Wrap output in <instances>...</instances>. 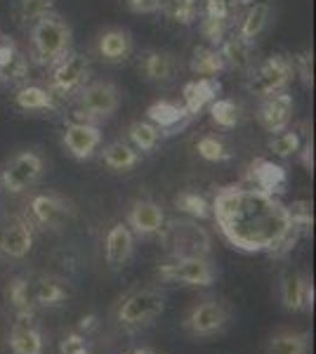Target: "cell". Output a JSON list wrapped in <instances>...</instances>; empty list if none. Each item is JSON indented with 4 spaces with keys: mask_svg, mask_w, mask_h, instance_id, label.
Listing matches in <instances>:
<instances>
[{
    "mask_svg": "<svg viewBox=\"0 0 316 354\" xmlns=\"http://www.w3.org/2000/svg\"><path fill=\"white\" fill-rule=\"evenodd\" d=\"M66 151L71 153L76 161H88L95 156V151L102 145V133L95 123H83V121H71L64 128L62 135Z\"/></svg>",
    "mask_w": 316,
    "mask_h": 354,
    "instance_id": "obj_11",
    "label": "cell"
},
{
    "mask_svg": "<svg viewBox=\"0 0 316 354\" xmlns=\"http://www.w3.org/2000/svg\"><path fill=\"white\" fill-rule=\"evenodd\" d=\"M68 298V288L57 277H40L31 283V300L40 307H57Z\"/></svg>",
    "mask_w": 316,
    "mask_h": 354,
    "instance_id": "obj_24",
    "label": "cell"
},
{
    "mask_svg": "<svg viewBox=\"0 0 316 354\" xmlns=\"http://www.w3.org/2000/svg\"><path fill=\"white\" fill-rule=\"evenodd\" d=\"M229 319H232V312H229V307L224 302L208 300L201 302V305H196L187 314L185 328L194 335H212L220 333L229 324Z\"/></svg>",
    "mask_w": 316,
    "mask_h": 354,
    "instance_id": "obj_10",
    "label": "cell"
},
{
    "mask_svg": "<svg viewBox=\"0 0 316 354\" xmlns=\"http://www.w3.org/2000/svg\"><path fill=\"white\" fill-rule=\"evenodd\" d=\"M33 248V232L31 225L26 220L17 218H5L0 222V250L8 258H26L28 250Z\"/></svg>",
    "mask_w": 316,
    "mask_h": 354,
    "instance_id": "obj_15",
    "label": "cell"
},
{
    "mask_svg": "<svg viewBox=\"0 0 316 354\" xmlns=\"http://www.w3.org/2000/svg\"><path fill=\"white\" fill-rule=\"evenodd\" d=\"M132 48H135V43H132L130 31H125V28H106L97 38V53L109 64H123V62H128Z\"/></svg>",
    "mask_w": 316,
    "mask_h": 354,
    "instance_id": "obj_19",
    "label": "cell"
},
{
    "mask_svg": "<svg viewBox=\"0 0 316 354\" xmlns=\"http://www.w3.org/2000/svg\"><path fill=\"white\" fill-rule=\"evenodd\" d=\"M297 156H300V161H302L304 168H307L309 173H312V170H314V145H312V140H309V137L302 142V147H300V151H297Z\"/></svg>",
    "mask_w": 316,
    "mask_h": 354,
    "instance_id": "obj_43",
    "label": "cell"
},
{
    "mask_svg": "<svg viewBox=\"0 0 316 354\" xmlns=\"http://www.w3.org/2000/svg\"><path fill=\"white\" fill-rule=\"evenodd\" d=\"M130 8L135 10V12H142V15H154L160 10V3L163 0H128Z\"/></svg>",
    "mask_w": 316,
    "mask_h": 354,
    "instance_id": "obj_42",
    "label": "cell"
},
{
    "mask_svg": "<svg viewBox=\"0 0 316 354\" xmlns=\"http://www.w3.org/2000/svg\"><path fill=\"white\" fill-rule=\"evenodd\" d=\"M292 109H295V102H292V95L277 93V95H269L262 97V104L257 109V121L267 133L277 135L281 130L290 128L292 121Z\"/></svg>",
    "mask_w": 316,
    "mask_h": 354,
    "instance_id": "obj_13",
    "label": "cell"
},
{
    "mask_svg": "<svg viewBox=\"0 0 316 354\" xmlns=\"http://www.w3.org/2000/svg\"><path fill=\"white\" fill-rule=\"evenodd\" d=\"M137 71L151 83H168L177 73V59L165 50H145L137 57Z\"/></svg>",
    "mask_w": 316,
    "mask_h": 354,
    "instance_id": "obj_17",
    "label": "cell"
},
{
    "mask_svg": "<svg viewBox=\"0 0 316 354\" xmlns=\"http://www.w3.org/2000/svg\"><path fill=\"white\" fill-rule=\"evenodd\" d=\"M250 43H245L243 38H239L236 33L234 36H227L224 41L220 43V55L224 59V66L227 68H236V71H245V68H250Z\"/></svg>",
    "mask_w": 316,
    "mask_h": 354,
    "instance_id": "obj_28",
    "label": "cell"
},
{
    "mask_svg": "<svg viewBox=\"0 0 316 354\" xmlns=\"http://www.w3.org/2000/svg\"><path fill=\"white\" fill-rule=\"evenodd\" d=\"M93 322H95V317H83L80 319V328H90L93 326Z\"/></svg>",
    "mask_w": 316,
    "mask_h": 354,
    "instance_id": "obj_44",
    "label": "cell"
},
{
    "mask_svg": "<svg viewBox=\"0 0 316 354\" xmlns=\"http://www.w3.org/2000/svg\"><path fill=\"white\" fill-rule=\"evenodd\" d=\"M269 19H272V8H269L267 3H255L248 8V12L243 15V19H241L239 24V31L236 36L243 38L245 43H255L257 38L262 36V31L267 28Z\"/></svg>",
    "mask_w": 316,
    "mask_h": 354,
    "instance_id": "obj_23",
    "label": "cell"
},
{
    "mask_svg": "<svg viewBox=\"0 0 316 354\" xmlns=\"http://www.w3.org/2000/svg\"><path fill=\"white\" fill-rule=\"evenodd\" d=\"M309 352V333L304 330H281L272 335L267 345V354H307Z\"/></svg>",
    "mask_w": 316,
    "mask_h": 354,
    "instance_id": "obj_29",
    "label": "cell"
},
{
    "mask_svg": "<svg viewBox=\"0 0 316 354\" xmlns=\"http://www.w3.org/2000/svg\"><path fill=\"white\" fill-rule=\"evenodd\" d=\"M31 213L38 225L48 227V230H62L73 218L76 208L71 201L57 196V194H38L31 201Z\"/></svg>",
    "mask_w": 316,
    "mask_h": 354,
    "instance_id": "obj_12",
    "label": "cell"
},
{
    "mask_svg": "<svg viewBox=\"0 0 316 354\" xmlns=\"http://www.w3.org/2000/svg\"><path fill=\"white\" fill-rule=\"evenodd\" d=\"M292 76H295V68H292V62L288 57L272 55L250 71L248 90L257 97H269V95L284 93V90L290 85Z\"/></svg>",
    "mask_w": 316,
    "mask_h": 354,
    "instance_id": "obj_5",
    "label": "cell"
},
{
    "mask_svg": "<svg viewBox=\"0 0 316 354\" xmlns=\"http://www.w3.org/2000/svg\"><path fill=\"white\" fill-rule=\"evenodd\" d=\"M147 118H149V123L156 125L165 137V135H175L177 125L182 128L192 116L187 113L185 104H177V102H170V100H160V102H154V104L147 109Z\"/></svg>",
    "mask_w": 316,
    "mask_h": 354,
    "instance_id": "obj_20",
    "label": "cell"
},
{
    "mask_svg": "<svg viewBox=\"0 0 316 354\" xmlns=\"http://www.w3.org/2000/svg\"><path fill=\"white\" fill-rule=\"evenodd\" d=\"M267 147H269V151L279 158L297 156V151H300V147H302V135L292 128H286V130H281V133L269 137Z\"/></svg>",
    "mask_w": 316,
    "mask_h": 354,
    "instance_id": "obj_33",
    "label": "cell"
},
{
    "mask_svg": "<svg viewBox=\"0 0 316 354\" xmlns=\"http://www.w3.org/2000/svg\"><path fill=\"white\" fill-rule=\"evenodd\" d=\"M28 41H31L33 62L50 68L57 59H62L66 53H71L73 31L66 19H62L57 12H48L31 24Z\"/></svg>",
    "mask_w": 316,
    "mask_h": 354,
    "instance_id": "obj_2",
    "label": "cell"
},
{
    "mask_svg": "<svg viewBox=\"0 0 316 354\" xmlns=\"http://www.w3.org/2000/svg\"><path fill=\"white\" fill-rule=\"evenodd\" d=\"M292 68L300 73L302 83L307 85V88H312V83H314V57H312V53L297 55L295 62H292Z\"/></svg>",
    "mask_w": 316,
    "mask_h": 354,
    "instance_id": "obj_40",
    "label": "cell"
},
{
    "mask_svg": "<svg viewBox=\"0 0 316 354\" xmlns=\"http://www.w3.org/2000/svg\"><path fill=\"white\" fill-rule=\"evenodd\" d=\"M48 71H50V85H48L50 93L55 97H68V95H76L88 83L90 62L85 55L71 50L62 59H57Z\"/></svg>",
    "mask_w": 316,
    "mask_h": 354,
    "instance_id": "obj_6",
    "label": "cell"
},
{
    "mask_svg": "<svg viewBox=\"0 0 316 354\" xmlns=\"http://www.w3.org/2000/svg\"><path fill=\"white\" fill-rule=\"evenodd\" d=\"M128 140L137 151H154L163 140V133L149 121H135L128 128Z\"/></svg>",
    "mask_w": 316,
    "mask_h": 354,
    "instance_id": "obj_31",
    "label": "cell"
},
{
    "mask_svg": "<svg viewBox=\"0 0 316 354\" xmlns=\"http://www.w3.org/2000/svg\"><path fill=\"white\" fill-rule=\"evenodd\" d=\"M245 180H248V185L255 187V189L272 194V196H279V194L286 192L288 173H286L284 165L269 161V158H255V161L245 168Z\"/></svg>",
    "mask_w": 316,
    "mask_h": 354,
    "instance_id": "obj_14",
    "label": "cell"
},
{
    "mask_svg": "<svg viewBox=\"0 0 316 354\" xmlns=\"http://www.w3.org/2000/svg\"><path fill=\"white\" fill-rule=\"evenodd\" d=\"M196 151H198L201 158H205V161H210V163H222V161H229V158H232L229 147L215 135H203V137H201L198 145H196Z\"/></svg>",
    "mask_w": 316,
    "mask_h": 354,
    "instance_id": "obj_34",
    "label": "cell"
},
{
    "mask_svg": "<svg viewBox=\"0 0 316 354\" xmlns=\"http://www.w3.org/2000/svg\"><path fill=\"white\" fill-rule=\"evenodd\" d=\"M120 106V90L111 81L85 83L76 93V111L73 118L83 123L109 121Z\"/></svg>",
    "mask_w": 316,
    "mask_h": 354,
    "instance_id": "obj_3",
    "label": "cell"
},
{
    "mask_svg": "<svg viewBox=\"0 0 316 354\" xmlns=\"http://www.w3.org/2000/svg\"><path fill=\"white\" fill-rule=\"evenodd\" d=\"M132 250H135V236H132L130 227L123 225V222H116L111 230L106 232L104 239V253L109 265L120 267L130 260Z\"/></svg>",
    "mask_w": 316,
    "mask_h": 354,
    "instance_id": "obj_21",
    "label": "cell"
},
{
    "mask_svg": "<svg viewBox=\"0 0 316 354\" xmlns=\"http://www.w3.org/2000/svg\"><path fill=\"white\" fill-rule=\"evenodd\" d=\"M175 205L182 210V213L192 215V218H196V220L210 218V203L196 192H182L180 196L175 198Z\"/></svg>",
    "mask_w": 316,
    "mask_h": 354,
    "instance_id": "obj_36",
    "label": "cell"
},
{
    "mask_svg": "<svg viewBox=\"0 0 316 354\" xmlns=\"http://www.w3.org/2000/svg\"><path fill=\"white\" fill-rule=\"evenodd\" d=\"M165 298L158 290L145 288V290H135L128 298L120 302L118 307V322L125 326H140V324H149L163 312Z\"/></svg>",
    "mask_w": 316,
    "mask_h": 354,
    "instance_id": "obj_8",
    "label": "cell"
},
{
    "mask_svg": "<svg viewBox=\"0 0 316 354\" xmlns=\"http://www.w3.org/2000/svg\"><path fill=\"white\" fill-rule=\"evenodd\" d=\"M130 354H156V352L149 350V347H140V350H135V352H130Z\"/></svg>",
    "mask_w": 316,
    "mask_h": 354,
    "instance_id": "obj_45",
    "label": "cell"
},
{
    "mask_svg": "<svg viewBox=\"0 0 316 354\" xmlns=\"http://www.w3.org/2000/svg\"><path fill=\"white\" fill-rule=\"evenodd\" d=\"M62 354H90V345L85 340V335L80 333H68L64 340L59 342Z\"/></svg>",
    "mask_w": 316,
    "mask_h": 354,
    "instance_id": "obj_41",
    "label": "cell"
},
{
    "mask_svg": "<svg viewBox=\"0 0 316 354\" xmlns=\"http://www.w3.org/2000/svg\"><path fill=\"white\" fill-rule=\"evenodd\" d=\"M160 279L187 286H210L215 281V270L205 258H175L158 267Z\"/></svg>",
    "mask_w": 316,
    "mask_h": 354,
    "instance_id": "obj_9",
    "label": "cell"
},
{
    "mask_svg": "<svg viewBox=\"0 0 316 354\" xmlns=\"http://www.w3.org/2000/svg\"><path fill=\"white\" fill-rule=\"evenodd\" d=\"M160 241L175 258H205L210 250V236L192 220H172L163 225Z\"/></svg>",
    "mask_w": 316,
    "mask_h": 354,
    "instance_id": "obj_4",
    "label": "cell"
},
{
    "mask_svg": "<svg viewBox=\"0 0 316 354\" xmlns=\"http://www.w3.org/2000/svg\"><path fill=\"white\" fill-rule=\"evenodd\" d=\"M102 163L116 173H128L140 163V151L125 142H111L102 149Z\"/></svg>",
    "mask_w": 316,
    "mask_h": 354,
    "instance_id": "obj_27",
    "label": "cell"
},
{
    "mask_svg": "<svg viewBox=\"0 0 316 354\" xmlns=\"http://www.w3.org/2000/svg\"><path fill=\"white\" fill-rule=\"evenodd\" d=\"M210 118L215 125H220L224 130H232L241 123V109L234 100H227V97H215L210 102Z\"/></svg>",
    "mask_w": 316,
    "mask_h": 354,
    "instance_id": "obj_32",
    "label": "cell"
},
{
    "mask_svg": "<svg viewBox=\"0 0 316 354\" xmlns=\"http://www.w3.org/2000/svg\"><path fill=\"white\" fill-rule=\"evenodd\" d=\"M5 295H8V302L15 307V312L19 310H31L33 300H31V281H26V279L17 277L12 281L8 283V288H5Z\"/></svg>",
    "mask_w": 316,
    "mask_h": 354,
    "instance_id": "obj_37",
    "label": "cell"
},
{
    "mask_svg": "<svg viewBox=\"0 0 316 354\" xmlns=\"http://www.w3.org/2000/svg\"><path fill=\"white\" fill-rule=\"evenodd\" d=\"M48 12H55V0H19V17L26 24H33Z\"/></svg>",
    "mask_w": 316,
    "mask_h": 354,
    "instance_id": "obj_39",
    "label": "cell"
},
{
    "mask_svg": "<svg viewBox=\"0 0 316 354\" xmlns=\"http://www.w3.org/2000/svg\"><path fill=\"white\" fill-rule=\"evenodd\" d=\"M222 85L217 78H196V81H189L182 90V97H185V109L189 116H196L201 109L210 104L217 95H220Z\"/></svg>",
    "mask_w": 316,
    "mask_h": 354,
    "instance_id": "obj_22",
    "label": "cell"
},
{
    "mask_svg": "<svg viewBox=\"0 0 316 354\" xmlns=\"http://www.w3.org/2000/svg\"><path fill=\"white\" fill-rule=\"evenodd\" d=\"M10 350H12V354H43V333L36 326L12 328V333H10Z\"/></svg>",
    "mask_w": 316,
    "mask_h": 354,
    "instance_id": "obj_30",
    "label": "cell"
},
{
    "mask_svg": "<svg viewBox=\"0 0 316 354\" xmlns=\"http://www.w3.org/2000/svg\"><path fill=\"white\" fill-rule=\"evenodd\" d=\"M189 68L192 73H196L201 78H215L217 73H222L224 68V59L217 48H210V45H201V48H194L192 59H189Z\"/></svg>",
    "mask_w": 316,
    "mask_h": 354,
    "instance_id": "obj_26",
    "label": "cell"
},
{
    "mask_svg": "<svg viewBox=\"0 0 316 354\" xmlns=\"http://www.w3.org/2000/svg\"><path fill=\"white\" fill-rule=\"evenodd\" d=\"M165 215L163 208L156 201H149V198H140L130 205L128 210V227L130 232H135L137 236H154L163 230Z\"/></svg>",
    "mask_w": 316,
    "mask_h": 354,
    "instance_id": "obj_16",
    "label": "cell"
},
{
    "mask_svg": "<svg viewBox=\"0 0 316 354\" xmlns=\"http://www.w3.org/2000/svg\"><path fill=\"white\" fill-rule=\"evenodd\" d=\"M0 81L10 83V85H26V81H28V57L21 53V50L8 62V64L0 66Z\"/></svg>",
    "mask_w": 316,
    "mask_h": 354,
    "instance_id": "obj_35",
    "label": "cell"
},
{
    "mask_svg": "<svg viewBox=\"0 0 316 354\" xmlns=\"http://www.w3.org/2000/svg\"><path fill=\"white\" fill-rule=\"evenodd\" d=\"M288 215L292 227H297L302 234H309L314 227V213H312V203L309 201H292L288 205Z\"/></svg>",
    "mask_w": 316,
    "mask_h": 354,
    "instance_id": "obj_38",
    "label": "cell"
},
{
    "mask_svg": "<svg viewBox=\"0 0 316 354\" xmlns=\"http://www.w3.org/2000/svg\"><path fill=\"white\" fill-rule=\"evenodd\" d=\"M43 156L36 151H19L15 153L12 158L5 165L3 175H0V182H3L5 192L10 194H21L26 192L28 187H33L43 175Z\"/></svg>",
    "mask_w": 316,
    "mask_h": 354,
    "instance_id": "obj_7",
    "label": "cell"
},
{
    "mask_svg": "<svg viewBox=\"0 0 316 354\" xmlns=\"http://www.w3.org/2000/svg\"><path fill=\"white\" fill-rule=\"evenodd\" d=\"M15 104L24 111H53L57 109V97L40 85H21L15 93Z\"/></svg>",
    "mask_w": 316,
    "mask_h": 354,
    "instance_id": "obj_25",
    "label": "cell"
},
{
    "mask_svg": "<svg viewBox=\"0 0 316 354\" xmlns=\"http://www.w3.org/2000/svg\"><path fill=\"white\" fill-rule=\"evenodd\" d=\"M210 215L222 236L245 253H269L281 258L295 248L302 234L292 227L288 205L255 187H220L210 203Z\"/></svg>",
    "mask_w": 316,
    "mask_h": 354,
    "instance_id": "obj_1",
    "label": "cell"
},
{
    "mask_svg": "<svg viewBox=\"0 0 316 354\" xmlns=\"http://www.w3.org/2000/svg\"><path fill=\"white\" fill-rule=\"evenodd\" d=\"M281 300L288 312L312 310L314 307V286L304 274H286L281 283Z\"/></svg>",
    "mask_w": 316,
    "mask_h": 354,
    "instance_id": "obj_18",
    "label": "cell"
}]
</instances>
